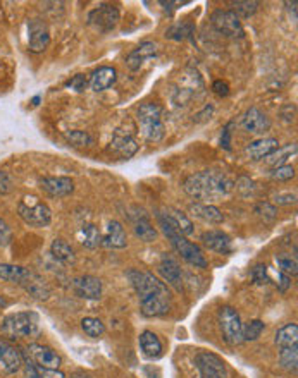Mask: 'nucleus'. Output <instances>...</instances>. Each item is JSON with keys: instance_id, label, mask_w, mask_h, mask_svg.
I'll return each mask as SVG.
<instances>
[{"instance_id": "obj_1", "label": "nucleus", "mask_w": 298, "mask_h": 378, "mask_svg": "<svg viewBox=\"0 0 298 378\" xmlns=\"http://www.w3.org/2000/svg\"><path fill=\"white\" fill-rule=\"evenodd\" d=\"M126 277L140 299L141 315L147 318L168 315L172 305V296L165 282L159 281L150 272L137 270V268L128 270Z\"/></svg>"}, {"instance_id": "obj_2", "label": "nucleus", "mask_w": 298, "mask_h": 378, "mask_svg": "<svg viewBox=\"0 0 298 378\" xmlns=\"http://www.w3.org/2000/svg\"><path fill=\"white\" fill-rule=\"evenodd\" d=\"M233 187L235 182L225 172H218V170H200L186 177L183 182L186 195L198 200V203L225 198L233 191Z\"/></svg>"}, {"instance_id": "obj_3", "label": "nucleus", "mask_w": 298, "mask_h": 378, "mask_svg": "<svg viewBox=\"0 0 298 378\" xmlns=\"http://www.w3.org/2000/svg\"><path fill=\"white\" fill-rule=\"evenodd\" d=\"M155 217H157L159 227H161L162 233L165 234V237L169 239L171 246L174 248L176 253H178L186 263H190L195 268H207V260H205L204 251L200 250L198 244L192 243V241L186 239L183 234H179L178 227L172 222V219L169 217L168 212H157Z\"/></svg>"}, {"instance_id": "obj_4", "label": "nucleus", "mask_w": 298, "mask_h": 378, "mask_svg": "<svg viewBox=\"0 0 298 378\" xmlns=\"http://www.w3.org/2000/svg\"><path fill=\"white\" fill-rule=\"evenodd\" d=\"M0 332L8 339H30L40 332V316L35 311H16L4 316Z\"/></svg>"}, {"instance_id": "obj_5", "label": "nucleus", "mask_w": 298, "mask_h": 378, "mask_svg": "<svg viewBox=\"0 0 298 378\" xmlns=\"http://www.w3.org/2000/svg\"><path fill=\"white\" fill-rule=\"evenodd\" d=\"M140 131L144 134L145 141L159 143L162 141L165 134L164 122H162V107L157 104H144L140 105L137 112Z\"/></svg>"}, {"instance_id": "obj_6", "label": "nucleus", "mask_w": 298, "mask_h": 378, "mask_svg": "<svg viewBox=\"0 0 298 378\" xmlns=\"http://www.w3.org/2000/svg\"><path fill=\"white\" fill-rule=\"evenodd\" d=\"M18 215L21 217L26 226L36 227V229L50 226V222H52V210L49 209V205L40 202L36 196H25L19 202Z\"/></svg>"}, {"instance_id": "obj_7", "label": "nucleus", "mask_w": 298, "mask_h": 378, "mask_svg": "<svg viewBox=\"0 0 298 378\" xmlns=\"http://www.w3.org/2000/svg\"><path fill=\"white\" fill-rule=\"evenodd\" d=\"M218 322L222 340L228 346H238V344L243 342V322L235 308L222 306L218 313Z\"/></svg>"}, {"instance_id": "obj_8", "label": "nucleus", "mask_w": 298, "mask_h": 378, "mask_svg": "<svg viewBox=\"0 0 298 378\" xmlns=\"http://www.w3.org/2000/svg\"><path fill=\"white\" fill-rule=\"evenodd\" d=\"M195 368L198 378H228L226 363L214 353L202 351L195 356Z\"/></svg>"}, {"instance_id": "obj_9", "label": "nucleus", "mask_w": 298, "mask_h": 378, "mask_svg": "<svg viewBox=\"0 0 298 378\" xmlns=\"http://www.w3.org/2000/svg\"><path fill=\"white\" fill-rule=\"evenodd\" d=\"M119 9L113 4H100L88 14V25L95 26L98 32H113L119 23Z\"/></svg>"}, {"instance_id": "obj_10", "label": "nucleus", "mask_w": 298, "mask_h": 378, "mask_svg": "<svg viewBox=\"0 0 298 378\" xmlns=\"http://www.w3.org/2000/svg\"><path fill=\"white\" fill-rule=\"evenodd\" d=\"M211 21L212 26L221 35L229 36V38H242L243 33H245L243 32L242 21H240V18L233 11H222V9H219V11H216L211 16Z\"/></svg>"}, {"instance_id": "obj_11", "label": "nucleus", "mask_w": 298, "mask_h": 378, "mask_svg": "<svg viewBox=\"0 0 298 378\" xmlns=\"http://www.w3.org/2000/svg\"><path fill=\"white\" fill-rule=\"evenodd\" d=\"M73 292L81 299H88V301H97L102 298L104 285L102 281L93 275H80V277L73 279L71 282Z\"/></svg>"}, {"instance_id": "obj_12", "label": "nucleus", "mask_w": 298, "mask_h": 378, "mask_svg": "<svg viewBox=\"0 0 298 378\" xmlns=\"http://www.w3.org/2000/svg\"><path fill=\"white\" fill-rule=\"evenodd\" d=\"M109 150L119 158H131L138 152V141L135 139L133 132L128 131V129L117 128L113 136Z\"/></svg>"}, {"instance_id": "obj_13", "label": "nucleus", "mask_w": 298, "mask_h": 378, "mask_svg": "<svg viewBox=\"0 0 298 378\" xmlns=\"http://www.w3.org/2000/svg\"><path fill=\"white\" fill-rule=\"evenodd\" d=\"M0 368L8 375L18 373L23 368L21 349L5 339H0Z\"/></svg>"}, {"instance_id": "obj_14", "label": "nucleus", "mask_w": 298, "mask_h": 378, "mask_svg": "<svg viewBox=\"0 0 298 378\" xmlns=\"http://www.w3.org/2000/svg\"><path fill=\"white\" fill-rule=\"evenodd\" d=\"M50 45V33L42 19H32L28 23V49L33 54L45 52Z\"/></svg>"}, {"instance_id": "obj_15", "label": "nucleus", "mask_w": 298, "mask_h": 378, "mask_svg": "<svg viewBox=\"0 0 298 378\" xmlns=\"http://www.w3.org/2000/svg\"><path fill=\"white\" fill-rule=\"evenodd\" d=\"M40 189L50 198H64L74 191V182L71 177L66 176L43 177L40 179Z\"/></svg>"}, {"instance_id": "obj_16", "label": "nucleus", "mask_w": 298, "mask_h": 378, "mask_svg": "<svg viewBox=\"0 0 298 378\" xmlns=\"http://www.w3.org/2000/svg\"><path fill=\"white\" fill-rule=\"evenodd\" d=\"M26 353L40 368H45V370H59L60 363H62V359L56 351L42 346V344H30L26 347Z\"/></svg>"}, {"instance_id": "obj_17", "label": "nucleus", "mask_w": 298, "mask_h": 378, "mask_svg": "<svg viewBox=\"0 0 298 378\" xmlns=\"http://www.w3.org/2000/svg\"><path fill=\"white\" fill-rule=\"evenodd\" d=\"M242 129L250 134H264L271 129V121L260 108L250 107L242 117Z\"/></svg>"}, {"instance_id": "obj_18", "label": "nucleus", "mask_w": 298, "mask_h": 378, "mask_svg": "<svg viewBox=\"0 0 298 378\" xmlns=\"http://www.w3.org/2000/svg\"><path fill=\"white\" fill-rule=\"evenodd\" d=\"M137 212L131 213V222H133V231L137 234L138 239H141L144 243H154L157 239V229L154 227V224L150 222V217L147 215V212L141 209H135Z\"/></svg>"}, {"instance_id": "obj_19", "label": "nucleus", "mask_w": 298, "mask_h": 378, "mask_svg": "<svg viewBox=\"0 0 298 378\" xmlns=\"http://www.w3.org/2000/svg\"><path fill=\"white\" fill-rule=\"evenodd\" d=\"M157 270L159 274H161V277L164 279L171 287H174L178 292L183 291V270L174 258L164 255L161 263H159Z\"/></svg>"}, {"instance_id": "obj_20", "label": "nucleus", "mask_w": 298, "mask_h": 378, "mask_svg": "<svg viewBox=\"0 0 298 378\" xmlns=\"http://www.w3.org/2000/svg\"><path fill=\"white\" fill-rule=\"evenodd\" d=\"M202 244L207 250L214 251L219 255H229L233 251V241L222 231H207L202 234Z\"/></svg>"}, {"instance_id": "obj_21", "label": "nucleus", "mask_w": 298, "mask_h": 378, "mask_svg": "<svg viewBox=\"0 0 298 378\" xmlns=\"http://www.w3.org/2000/svg\"><path fill=\"white\" fill-rule=\"evenodd\" d=\"M102 246L111 248V250H123L128 246L126 231L123 224L117 220H111L106 227V233L102 234Z\"/></svg>"}, {"instance_id": "obj_22", "label": "nucleus", "mask_w": 298, "mask_h": 378, "mask_svg": "<svg viewBox=\"0 0 298 378\" xmlns=\"http://www.w3.org/2000/svg\"><path fill=\"white\" fill-rule=\"evenodd\" d=\"M159 47L154 42H141L135 50H131L126 57V66L130 71H138L144 62L157 54Z\"/></svg>"}, {"instance_id": "obj_23", "label": "nucleus", "mask_w": 298, "mask_h": 378, "mask_svg": "<svg viewBox=\"0 0 298 378\" xmlns=\"http://www.w3.org/2000/svg\"><path fill=\"white\" fill-rule=\"evenodd\" d=\"M190 213L196 217V219L211 224V226H219V224L225 222V215H222L221 210L214 205H209V203H192L190 205Z\"/></svg>"}, {"instance_id": "obj_24", "label": "nucleus", "mask_w": 298, "mask_h": 378, "mask_svg": "<svg viewBox=\"0 0 298 378\" xmlns=\"http://www.w3.org/2000/svg\"><path fill=\"white\" fill-rule=\"evenodd\" d=\"M23 289L32 296L36 301H47L50 298V285L47 284L45 279L42 275H38L36 272L32 270L28 281L23 284Z\"/></svg>"}, {"instance_id": "obj_25", "label": "nucleus", "mask_w": 298, "mask_h": 378, "mask_svg": "<svg viewBox=\"0 0 298 378\" xmlns=\"http://www.w3.org/2000/svg\"><path fill=\"white\" fill-rule=\"evenodd\" d=\"M116 80H117V73L114 67H109V66L98 67V69L91 74L90 88L93 91H97V93L98 91H106L116 83Z\"/></svg>"}, {"instance_id": "obj_26", "label": "nucleus", "mask_w": 298, "mask_h": 378, "mask_svg": "<svg viewBox=\"0 0 298 378\" xmlns=\"http://www.w3.org/2000/svg\"><path fill=\"white\" fill-rule=\"evenodd\" d=\"M277 148H279V141H277L276 138H260L247 146V153L250 155V158L257 162V160L267 158V156H269L271 153L276 152Z\"/></svg>"}, {"instance_id": "obj_27", "label": "nucleus", "mask_w": 298, "mask_h": 378, "mask_svg": "<svg viewBox=\"0 0 298 378\" xmlns=\"http://www.w3.org/2000/svg\"><path fill=\"white\" fill-rule=\"evenodd\" d=\"M32 270L30 268L21 267V265L12 263H0V281L11 282V284L23 287L26 281H28Z\"/></svg>"}, {"instance_id": "obj_28", "label": "nucleus", "mask_w": 298, "mask_h": 378, "mask_svg": "<svg viewBox=\"0 0 298 378\" xmlns=\"http://www.w3.org/2000/svg\"><path fill=\"white\" fill-rule=\"evenodd\" d=\"M140 349L147 359H159L162 356V342L152 330L140 333Z\"/></svg>"}, {"instance_id": "obj_29", "label": "nucleus", "mask_w": 298, "mask_h": 378, "mask_svg": "<svg viewBox=\"0 0 298 378\" xmlns=\"http://www.w3.org/2000/svg\"><path fill=\"white\" fill-rule=\"evenodd\" d=\"M50 255L56 261L71 267V265L76 263V253L71 248V244L64 239H54V243L50 244Z\"/></svg>"}, {"instance_id": "obj_30", "label": "nucleus", "mask_w": 298, "mask_h": 378, "mask_svg": "<svg viewBox=\"0 0 298 378\" xmlns=\"http://www.w3.org/2000/svg\"><path fill=\"white\" fill-rule=\"evenodd\" d=\"M274 342L277 347L298 346V325L297 323H286L276 332Z\"/></svg>"}, {"instance_id": "obj_31", "label": "nucleus", "mask_w": 298, "mask_h": 378, "mask_svg": "<svg viewBox=\"0 0 298 378\" xmlns=\"http://www.w3.org/2000/svg\"><path fill=\"white\" fill-rule=\"evenodd\" d=\"M80 241L88 250H95V248L102 246V234H100V231L93 224H87V226L81 227Z\"/></svg>"}, {"instance_id": "obj_32", "label": "nucleus", "mask_w": 298, "mask_h": 378, "mask_svg": "<svg viewBox=\"0 0 298 378\" xmlns=\"http://www.w3.org/2000/svg\"><path fill=\"white\" fill-rule=\"evenodd\" d=\"M279 366L290 373H297L298 368V346L279 347Z\"/></svg>"}, {"instance_id": "obj_33", "label": "nucleus", "mask_w": 298, "mask_h": 378, "mask_svg": "<svg viewBox=\"0 0 298 378\" xmlns=\"http://www.w3.org/2000/svg\"><path fill=\"white\" fill-rule=\"evenodd\" d=\"M295 153H297V145H295V143H291V145L283 146V148H277L276 152L271 153V155L266 158V163L271 167V169L284 165V163L288 162V158H291Z\"/></svg>"}, {"instance_id": "obj_34", "label": "nucleus", "mask_w": 298, "mask_h": 378, "mask_svg": "<svg viewBox=\"0 0 298 378\" xmlns=\"http://www.w3.org/2000/svg\"><path fill=\"white\" fill-rule=\"evenodd\" d=\"M81 329L91 339H98L106 333V325L102 323V320L95 318V316H87L81 320Z\"/></svg>"}, {"instance_id": "obj_35", "label": "nucleus", "mask_w": 298, "mask_h": 378, "mask_svg": "<svg viewBox=\"0 0 298 378\" xmlns=\"http://www.w3.org/2000/svg\"><path fill=\"white\" fill-rule=\"evenodd\" d=\"M169 217L172 219V222L176 224V227H178L179 234H183V236H192L193 234V222L188 219V217L185 215L183 212H179V210H168Z\"/></svg>"}, {"instance_id": "obj_36", "label": "nucleus", "mask_w": 298, "mask_h": 378, "mask_svg": "<svg viewBox=\"0 0 298 378\" xmlns=\"http://www.w3.org/2000/svg\"><path fill=\"white\" fill-rule=\"evenodd\" d=\"M264 330H266V323L262 320H252L243 325V342H253L262 335Z\"/></svg>"}, {"instance_id": "obj_37", "label": "nucleus", "mask_w": 298, "mask_h": 378, "mask_svg": "<svg viewBox=\"0 0 298 378\" xmlns=\"http://www.w3.org/2000/svg\"><path fill=\"white\" fill-rule=\"evenodd\" d=\"M276 265L279 268L281 274L288 275V277H297L298 274V263L295 257H288V255H277Z\"/></svg>"}, {"instance_id": "obj_38", "label": "nucleus", "mask_w": 298, "mask_h": 378, "mask_svg": "<svg viewBox=\"0 0 298 378\" xmlns=\"http://www.w3.org/2000/svg\"><path fill=\"white\" fill-rule=\"evenodd\" d=\"M66 139L69 145L76 146V148H84V146H90L93 143L91 136L87 131H80V129H74V131H67Z\"/></svg>"}, {"instance_id": "obj_39", "label": "nucleus", "mask_w": 298, "mask_h": 378, "mask_svg": "<svg viewBox=\"0 0 298 378\" xmlns=\"http://www.w3.org/2000/svg\"><path fill=\"white\" fill-rule=\"evenodd\" d=\"M233 12H235L238 18H250L257 12V8H259V2H250V0H240V2H231Z\"/></svg>"}, {"instance_id": "obj_40", "label": "nucleus", "mask_w": 298, "mask_h": 378, "mask_svg": "<svg viewBox=\"0 0 298 378\" xmlns=\"http://www.w3.org/2000/svg\"><path fill=\"white\" fill-rule=\"evenodd\" d=\"M253 212L257 213V217H260V219L264 220V222L271 224L276 220L277 217V209L273 205V203L269 202H260L255 205V210Z\"/></svg>"}, {"instance_id": "obj_41", "label": "nucleus", "mask_w": 298, "mask_h": 378, "mask_svg": "<svg viewBox=\"0 0 298 378\" xmlns=\"http://www.w3.org/2000/svg\"><path fill=\"white\" fill-rule=\"evenodd\" d=\"M269 176L271 179L286 182V180H291L295 177V167L288 165V163H284V165H279V167H274V169H271Z\"/></svg>"}, {"instance_id": "obj_42", "label": "nucleus", "mask_w": 298, "mask_h": 378, "mask_svg": "<svg viewBox=\"0 0 298 378\" xmlns=\"http://www.w3.org/2000/svg\"><path fill=\"white\" fill-rule=\"evenodd\" d=\"M250 279H252L253 284L257 285H266L271 282L269 277V270H267V267L264 263H257L255 267L250 270Z\"/></svg>"}, {"instance_id": "obj_43", "label": "nucleus", "mask_w": 298, "mask_h": 378, "mask_svg": "<svg viewBox=\"0 0 298 378\" xmlns=\"http://www.w3.org/2000/svg\"><path fill=\"white\" fill-rule=\"evenodd\" d=\"M14 191V179L8 170H0V196L11 195Z\"/></svg>"}, {"instance_id": "obj_44", "label": "nucleus", "mask_w": 298, "mask_h": 378, "mask_svg": "<svg viewBox=\"0 0 298 378\" xmlns=\"http://www.w3.org/2000/svg\"><path fill=\"white\" fill-rule=\"evenodd\" d=\"M236 189L242 193V196L249 198V196H253V193H255V184H253V180L250 177L242 176L236 180Z\"/></svg>"}, {"instance_id": "obj_45", "label": "nucleus", "mask_w": 298, "mask_h": 378, "mask_svg": "<svg viewBox=\"0 0 298 378\" xmlns=\"http://www.w3.org/2000/svg\"><path fill=\"white\" fill-rule=\"evenodd\" d=\"M12 243V229L5 220L0 219V248H5Z\"/></svg>"}, {"instance_id": "obj_46", "label": "nucleus", "mask_w": 298, "mask_h": 378, "mask_svg": "<svg viewBox=\"0 0 298 378\" xmlns=\"http://www.w3.org/2000/svg\"><path fill=\"white\" fill-rule=\"evenodd\" d=\"M190 32H192V28H190V26L176 25V26H172L168 33H165V36H169V38H172V40H183L185 36L190 35Z\"/></svg>"}, {"instance_id": "obj_47", "label": "nucleus", "mask_w": 298, "mask_h": 378, "mask_svg": "<svg viewBox=\"0 0 298 378\" xmlns=\"http://www.w3.org/2000/svg\"><path fill=\"white\" fill-rule=\"evenodd\" d=\"M66 86L71 88V90H74V91H84V90H87V86H88V81H87V78L83 76V74H76L73 80L67 81Z\"/></svg>"}, {"instance_id": "obj_48", "label": "nucleus", "mask_w": 298, "mask_h": 378, "mask_svg": "<svg viewBox=\"0 0 298 378\" xmlns=\"http://www.w3.org/2000/svg\"><path fill=\"white\" fill-rule=\"evenodd\" d=\"M274 202L277 205H295L297 203V195L295 193H281V195L274 196Z\"/></svg>"}, {"instance_id": "obj_49", "label": "nucleus", "mask_w": 298, "mask_h": 378, "mask_svg": "<svg viewBox=\"0 0 298 378\" xmlns=\"http://www.w3.org/2000/svg\"><path fill=\"white\" fill-rule=\"evenodd\" d=\"M231 126L233 122H229V124L222 129V134H221V146L225 150H228V152L231 150Z\"/></svg>"}, {"instance_id": "obj_50", "label": "nucleus", "mask_w": 298, "mask_h": 378, "mask_svg": "<svg viewBox=\"0 0 298 378\" xmlns=\"http://www.w3.org/2000/svg\"><path fill=\"white\" fill-rule=\"evenodd\" d=\"M291 285V277H288V275L284 274H277V282H276V287L279 292H286L288 289H290Z\"/></svg>"}, {"instance_id": "obj_51", "label": "nucleus", "mask_w": 298, "mask_h": 378, "mask_svg": "<svg viewBox=\"0 0 298 378\" xmlns=\"http://www.w3.org/2000/svg\"><path fill=\"white\" fill-rule=\"evenodd\" d=\"M36 366H38V364H36ZM38 371L40 378H66V375L59 370H45V368L38 366Z\"/></svg>"}, {"instance_id": "obj_52", "label": "nucleus", "mask_w": 298, "mask_h": 378, "mask_svg": "<svg viewBox=\"0 0 298 378\" xmlns=\"http://www.w3.org/2000/svg\"><path fill=\"white\" fill-rule=\"evenodd\" d=\"M212 90H214L219 97H228L229 95V86H228V83H225V81H214V84H212Z\"/></svg>"}, {"instance_id": "obj_53", "label": "nucleus", "mask_w": 298, "mask_h": 378, "mask_svg": "<svg viewBox=\"0 0 298 378\" xmlns=\"http://www.w3.org/2000/svg\"><path fill=\"white\" fill-rule=\"evenodd\" d=\"M71 378H93V377H91V375L88 373V371L78 370V371H74L73 375H71Z\"/></svg>"}, {"instance_id": "obj_54", "label": "nucleus", "mask_w": 298, "mask_h": 378, "mask_svg": "<svg viewBox=\"0 0 298 378\" xmlns=\"http://www.w3.org/2000/svg\"><path fill=\"white\" fill-rule=\"evenodd\" d=\"M286 8L290 9V11H293V18L297 19V2H286Z\"/></svg>"}, {"instance_id": "obj_55", "label": "nucleus", "mask_w": 298, "mask_h": 378, "mask_svg": "<svg viewBox=\"0 0 298 378\" xmlns=\"http://www.w3.org/2000/svg\"><path fill=\"white\" fill-rule=\"evenodd\" d=\"M8 308V301H5L4 296H0V309Z\"/></svg>"}]
</instances>
